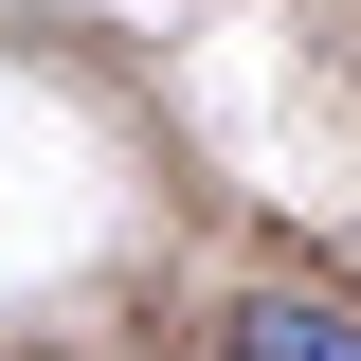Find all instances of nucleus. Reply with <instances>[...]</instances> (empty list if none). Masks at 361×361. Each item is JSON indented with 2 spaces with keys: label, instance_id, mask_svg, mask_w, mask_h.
Here are the masks:
<instances>
[{
  "label": "nucleus",
  "instance_id": "f257e3e1",
  "mask_svg": "<svg viewBox=\"0 0 361 361\" xmlns=\"http://www.w3.org/2000/svg\"><path fill=\"white\" fill-rule=\"evenodd\" d=\"M235 361H361V325L307 307V289H253V307H235Z\"/></svg>",
  "mask_w": 361,
  "mask_h": 361
}]
</instances>
